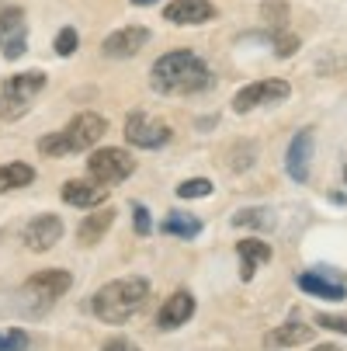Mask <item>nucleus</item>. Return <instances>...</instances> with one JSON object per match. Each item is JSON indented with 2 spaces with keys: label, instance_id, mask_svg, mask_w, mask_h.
<instances>
[{
  "label": "nucleus",
  "instance_id": "aec40b11",
  "mask_svg": "<svg viewBox=\"0 0 347 351\" xmlns=\"http://www.w3.org/2000/svg\"><path fill=\"white\" fill-rule=\"evenodd\" d=\"M160 230H164L167 237H181V240H194L198 233H202V219H198V216H188V213H181V209H170Z\"/></svg>",
  "mask_w": 347,
  "mask_h": 351
},
{
  "label": "nucleus",
  "instance_id": "a878e982",
  "mask_svg": "<svg viewBox=\"0 0 347 351\" xmlns=\"http://www.w3.org/2000/svg\"><path fill=\"white\" fill-rule=\"evenodd\" d=\"M77 45H80V35H77V28H63V32L56 35V42H53L56 56H73V53H77Z\"/></svg>",
  "mask_w": 347,
  "mask_h": 351
},
{
  "label": "nucleus",
  "instance_id": "f03ea898",
  "mask_svg": "<svg viewBox=\"0 0 347 351\" xmlns=\"http://www.w3.org/2000/svg\"><path fill=\"white\" fill-rule=\"evenodd\" d=\"M146 299H150V282L146 278H136V275L115 278V282L97 289L94 313H97V320H105V324H125L146 306Z\"/></svg>",
  "mask_w": 347,
  "mask_h": 351
},
{
  "label": "nucleus",
  "instance_id": "412c9836",
  "mask_svg": "<svg viewBox=\"0 0 347 351\" xmlns=\"http://www.w3.org/2000/svg\"><path fill=\"white\" fill-rule=\"evenodd\" d=\"M31 181H35V167H31V164L14 160V164L0 167V195H4V191H18V188H28Z\"/></svg>",
  "mask_w": 347,
  "mask_h": 351
},
{
  "label": "nucleus",
  "instance_id": "9b49d317",
  "mask_svg": "<svg viewBox=\"0 0 347 351\" xmlns=\"http://www.w3.org/2000/svg\"><path fill=\"white\" fill-rule=\"evenodd\" d=\"M146 42H150V28H146V25H125V28L112 32L101 42V53L108 60H132V56H139V49Z\"/></svg>",
  "mask_w": 347,
  "mask_h": 351
},
{
  "label": "nucleus",
  "instance_id": "f8f14e48",
  "mask_svg": "<svg viewBox=\"0 0 347 351\" xmlns=\"http://www.w3.org/2000/svg\"><path fill=\"white\" fill-rule=\"evenodd\" d=\"M63 237V219L45 213V216H35L28 226H25V247L35 250V254H45V250H53Z\"/></svg>",
  "mask_w": 347,
  "mask_h": 351
},
{
  "label": "nucleus",
  "instance_id": "f257e3e1",
  "mask_svg": "<svg viewBox=\"0 0 347 351\" xmlns=\"http://www.w3.org/2000/svg\"><path fill=\"white\" fill-rule=\"evenodd\" d=\"M150 84L157 94H202L216 84V77L202 56L188 53V49H174L153 63Z\"/></svg>",
  "mask_w": 347,
  "mask_h": 351
},
{
  "label": "nucleus",
  "instance_id": "6ab92c4d",
  "mask_svg": "<svg viewBox=\"0 0 347 351\" xmlns=\"http://www.w3.org/2000/svg\"><path fill=\"white\" fill-rule=\"evenodd\" d=\"M115 226V209H105V206H97V213H87L83 216V223H80V230H77V237H80V243H97L108 230Z\"/></svg>",
  "mask_w": 347,
  "mask_h": 351
},
{
  "label": "nucleus",
  "instance_id": "4be33fe9",
  "mask_svg": "<svg viewBox=\"0 0 347 351\" xmlns=\"http://www.w3.org/2000/svg\"><path fill=\"white\" fill-rule=\"evenodd\" d=\"M233 226H240V230H264V226H271V216H268V209H243V213H236L233 216Z\"/></svg>",
  "mask_w": 347,
  "mask_h": 351
},
{
  "label": "nucleus",
  "instance_id": "6e6552de",
  "mask_svg": "<svg viewBox=\"0 0 347 351\" xmlns=\"http://www.w3.org/2000/svg\"><path fill=\"white\" fill-rule=\"evenodd\" d=\"M73 285V275L63 271V268H45V271H35L28 282H25V295L38 306H53L60 295H66Z\"/></svg>",
  "mask_w": 347,
  "mask_h": 351
},
{
  "label": "nucleus",
  "instance_id": "dca6fc26",
  "mask_svg": "<svg viewBox=\"0 0 347 351\" xmlns=\"http://www.w3.org/2000/svg\"><path fill=\"white\" fill-rule=\"evenodd\" d=\"M313 341V327L303 324V320H288V324H278L274 330L264 334V348L268 351H281V348H295V344H306Z\"/></svg>",
  "mask_w": 347,
  "mask_h": 351
},
{
  "label": "nucleus",
  "instance_id": "ddd939ff",
  "mask_svg": "<svg viewBox=\"0 0 347 351\" xmlns=\"http://www.w3.org/2000/svg\"><path fill=\"white\" fill-rule=\"evenodd\" d=\"M194 317V295L188 289H177L174 295H167V303L157 313V327L160 330H177L181 324H188Z\"/></svg>",
  "mask_w": 347,
  "mask_h": 351
},
{
  "label": "nucleus",
  "instance_id": "c85d7f7f",
  "mask_svg": "<svg viewBox=\"0 0 347 351\" xmlns=\"http://www.w3.org/2000/svg\"><path fill=\"white\" fill-rule=\"evenodd\" d=\"M316 324H320V327H326V330H337V334H347V317H333V313H320V317H316Z\"/></svg>",
  "mask_w": 347,
  "mask_h": 351
},
{
  "label": "nucleus",
  "instance_id": "2eb2a0df",
  "mask_svg": "<svg viewBox=\"0 0 347 351\" xmlns=\"http://www.w3.org/2000/svg\"><path fill=\"white\" fill-rule=\"evenodd\" d=\"M108 184H87V181H66L63 184V202L77 209H97L108 202Z\"/></svg>",
  "mask_w": 347,
  "mask_h": 351
},
{
  "label": "nucleus",
  "instance_id": "20e7f679",
  "mask_svg": "<svg viewBox=\"0 0 347 351\" xmlns=\"http://www.w3.org/2000/svg\"><path fill=\"white\" fill-rule=\"evenodd\" d=\"M42 87H45V73L42 70H28V73L8 77L4 87H0V119H4V122L21 119L31 108V101L38 97Z\"/></svg>",
  "mask_w": 347,
  "mask_h": 351
},
{
  "label": "nucleus",
  "instance_id": "0eeeda50",
  "mask_svg": "<svg viewBox=\"0 0 347 351\" xmlns=\"http://www.w3.org/2000/svg\"><path fill=\"white\" fill-rule=\"evenodd\" d=\"M122 132H125V143L129 146H139V149H160V146H167L174 139V129L167 122H157V119H150L146 112H132L125 119V129Z\"/></svg>",
  "mask_w": 347,
  "mask_h": 351
},
{
  "label": "nucleus",
  "instance_id": "f3484780",
  "mask_svg": "<svg viewBox=\"0 0 347 351\" xmlns=\"http://www.w3.org/2000/svg\"><path fill=\"white\" fill-rule=\"evenodd\" d=\"M295 282H299V289L306 295H316V299H333V303H344V299H347L344 282L340 278H326L323 271H303Z\"/></svg>",
  "mask_w": 347,
  "mask_h": 351
},
{
  "label": "nucleus",
  "instance_id": "9d476101",
  "mask_svg": "<svg viewBox=\"0 0 347 351\" xmlns=\"http://www.w3.org/2000/svg\"><path fill=\"white\" fill-rule=\"evenodd\" d=\"M313 146H316V136L313 129H299L292 136L288 149H285V171L292 181L306 184L309 181V171H313Z\"/></svg>",
  "mask_w": 347,
  "mask_h": 351
},
{
  "label": "nucleus",
  "instance_id": "7c9ffc66",
  "mask_svg": "<svg viewBox=\"0 0 347 351\" xmlns=\"http://www.w3.org/2000/svg\"><path fill=\"white\" fill-rule=\"evenodd\" d=\"M129 4H136V8H150V4H160V0H129Z\"/></svg>",
  "mask_w": 347,
  "mask_h": 351
},
{
  "label": "nucleus",
  "instance_id": "393cba45",
  "mask_svg": "<svg viewBox=\"0 0 347 351\" xmlns=\"http://www.w3.org/2000/svg\"><path fill=\"white\" fill-rule=\"evenodd\" d=\"M261 18L268 21V25H285L288 21V4H285V0H264V4H261Z\"/></svg>",
  "mask_w": 347,
  "mask_h": 351
},
{
  "label": "nucleus",
  "instance_id": "2f4dec72",
  "mask_svg": "<svg viewBox=\"0 0 347 351\" xmlns=\"http://www.w3.org/2000/svg\"><path fill=\"white\" fill-rule=\"evenodd\" d=\"M313 351H340V348H337V344H316Z\"/></svg>",
  "mask_w": 347,
  "mask_h": 351
},
{
  "label": "nucleus",
  "instance_id": "bb28decb",
  "mask_svg": "<svg viewBox=\"0 0 347 351\" xmlns=\"http://www.w3.org/2000/svg\"><path fill=\"white\" fill-rule=\"evenodd\" d=\"M299 35H292V32H285V35H274V56H281V60H288V56H295L299 53Z\"/></svg>",
  "mask_w": 347,
  "mask_h": 351
},
{
  "label": "nucleus",
  "instance_id": "7ed1b4c3",
  "mask_svg": "<svg viewBox=\"0 0 347 351\" xmlns=\"http://www.w3.org/2000/svg\"><path fill=\"white\" fill-rule=\"evenodd\" d=\"M105 132H108V122L101 115H97V112H80L77 119H70L66 129L42 136L38 139V154L42 157H73V154L90 149Z\"/></svg>",
  "mask_w": 347,
  "mask_h": 351
},
{
  "label": "nucleus",
  "instance_id": "39448f33",
  "mask_svg": "<svg viewBox=\"0 0 347 351\" xmlns=\"http://www.w3.org/2000/svg\"><path fill=\"white\" fill-rule=\"evenodd\" d=\"M87 171L97 184L115 188L125 178H132L136 157H129V149H122V146H105V149H94V154L87 157Z\"/></svg>",
  "mask_w": 347,
  "mask_h": 351
},
{
  "label": "nucleus",
  "instance_id": "a211bd4d",
  "mask_svg": "<svg viewBox=\"0 0 347 351\" xmlns=\"http://www.w3.org/2000/svg\"><path fill=\"white\" fill-rule=\"evenodd\" d=\"M236 254H240V261H243L240 278L250 282L254 271L271 261V243H264V240H257V237H243V240H236Z\"/></svg>",
  "mask_w": 347,
  "mask_h": 351
},
{
  "label": "nucleus",
  "instance_id": "4468645a",
  "mask_svg": "<svg viewBox=\"0 0 347 351\" xmlns=\"http://www.w3.org/2000/svg\"><path fill=\"white\" fill-rule=\"evenodd\" d=\"M164 18L170 25H205L216 18V8L209 0H174V4H167Z\"/></svg>",
  "mask_w": 347,
  "mask_h": 351
},
{
  "label": "nucleus",
  "instance_id": "b1692460",
  "mask_svg": "<svg viewBox=\"0 0 347 351\" xmlns=\"http://www.w3.org/2000/svg\"><path fill=\"white\" fill-rule=\"evenodd\" d=\"M28 334L21 327H8V330H0V351H28Z\"/></svg>",
  "mask_w": 347,
  "mask_h": 351
},
{
  "label": "nucleus",
  "instance_id": "5701e85b",
  "mask_svg": "<svg viewBox=\"0 0 347 351\" xmlns=\"http://www.w3.org/2000/svg\"><path fill=\"white\" fill-rule=\"evenodd\" d=\"M212 195V181L209 178H188L177 184V198H205Z\"/></svg>",
  "mask_w": 347,
  "mask_h": 351
},
{
  "label": "nucleus",
  "instance_id": "1a4fd4ad",
  "mask_svg": "<svg viewBox=\"0 0 347 351\" xmlns=\"http://www.w3.org/2000/svg\"><path fill=\"white\" fill-rule=\"evenodd\" d=\"M28 49V25L21 8H4L0 11V53L8 60H21Z\"/></svg>",
  "mask_w": 347,
  "mask_h": 351
},
{
  "label": "nucleus",
  "instance_id": "c756f323",
  "mask_svg": "<svg viewBox=\"0 0 347 351\" xmlns=\"http://www.w3.org/2000/svg\"><path fill=\"white\" fill-rule=\"evenodd\" d=\"M101 351H142V348H139V344H132L129 337H112Z\"/></svg>",
  "mask_w": 347,
  "mask_h": 351
},
{
  "label": "nucleus",
  "instance_id": "423d86ee",
  "mask_svg": "<svg viewBox=\"0 0 347 351\" xmlns=\"http://www.w3.org/2000/svg\"><path fill=\"white\" fill-rule=\"evenodd\" d=\"M292 94V84L281 80V77H271V80H257V84H246L233 94V112L236 115H246L254 108H264V105H281L288 101Z\"/></svg>",
  "mask_w": 347,
  "mask_h": 351
},
{
  "label": "nucleus",
  "instance_id": "473e14b6",
  "mask_svg": "<svg viewBox=\"0 0 347 351\" xmlns=\"http://www.w3.org/2000/svg\"><path fill=\"white\" fill-rule=\"evenodd\" d=\"M344 184H347V167H344Z\"/></svg>",
  "mask_w": 347,
  "mask_h": 351
},
{
  "label": "nucleus",
  "instance_id": "cd10ccee",
  "mask_svg": "<svg viewBox=\"0 0 347 351\" xmlns=\"http://www.w3.org/2000/svg\"><path fill=\"white\" fill-rule=\"evenodd\" d=\"M132 226H136V233L139 237H150L153 233V219H150V209H146V206H132Z\"/></svg>",
  "mask_w": 347,
  "mask_h": 351
}]
</instances>
